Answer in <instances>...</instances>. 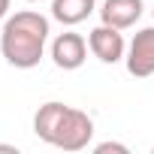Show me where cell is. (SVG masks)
I'll return each mask as SVG.
<instances>
[{
  "label": "cell",
  "instance_id": "cell-1",
  "mask_svg": "<svg viewBox=\"0 0 154 154\" xmlns=\"http://www.w3.org/2000/svg\"><path fill=\"white\" fill-rule=\"evenodd\" d=\"M48 18L39 15L36 9H21L3 21V33H0V51H3L6 63L15 69H33L48 42Z\"/></svg>",
  "mask_w": 154,
  "mask_h": 154
},
{
  "label": "cell",
  "instance_id": "cell-2",
  "mask_svg": "<svg viewBox=\"0 0 154 154\" xmlns=\"http://www.w3.org/2000/svg\"><path fill=\"white\" fill-rule=\"evenodd\" d=\"M91 139H94V118L88 112H82V109L69 106L63 121H60V127H57V133H54L51 145L60 148V151H82V148L91 145Z\"/></svg>",
  "mask_w": 154,
  "mask_h": 154
},
{
  "label": "cell",
  "instance_id": "cell-3",
  "mask_svg": "<svg viewBox=\"0 0 154 154\" xmlns=\"http://www.w3.org/2000/svg\"><path fill=\"white\" fill-rule=\"evenodd\" d=\"M88 48H91V54H94L100 63H118V60H124V54H127L124 33H121L118 27H112V24H103V21L88 33Z\"/></svg>",
  "mask_w": 154,
  "mask_h": 154
},
{
  "label": "cell",
  "instance_id": "cell-4",
  "mask_svg": "<svg viewBox=\"0 0 154 154\" xmlns=\"http://www.w3.org/2000/svg\"><path fill=\"white\" fill-rule=\"evenodd\" d=\"M124 63H127V72L136 75V79L154 75V27H142L130 39L127 54H124Z\"/></svg>",
  "mask_w": 154,
  "mask_h": 154
},
{
  "label": "cell",
  "instance_id": "cell-5",
  "mask_svg": "<svg viewBox=\"0 0 154 154\" xmlns=\"http://www.w3.org/2000/svg\"><path fill=\"white\" fill-rule=\"evenodd\" d=\"M88 57V42L82 33H57L54 42H51V60L57 69H79Z\"/></svg>",
  "mask_w": 154,
  "mask_h": 154
},
{
  "label": "cell",
  "instance_id": "cell-6",
  "mask_svg": "<svg viewBox=\"0 0 154 154\" xmlns=\"http://www.w3.org/2000/svg\"><path fill=\"white\" fill-rule=\"evenodd\" d=\"M145 12V3L142 0H103V6H100V18L103 24H112L118 30H127L133 27Z\"/></svg>",
  "mask_w": 154,
  "mask_h": 154
},
{
  "label": "cell",
  "instance_id": "cell-7",
  "mask_svg": "<svg viewBox=\"0 0 154 154\" xmlns=\"http://www.w3.org/2000/svg\"><path fill=\"white\" fill-rule=\"evenodd\" d=\"M66 109H69V106H66V103H57V100L42 103V106L36 109V115H33V133H36L45 145L54 142V133H57V127H60Z\"/></svg>",
  "mask_w": 154,
  "mask_h": 154
},
{
  "label": "cell",
  "instance_id": "cell-8",
  "mask_svg": "<svg viewBox=\"0 0 154 154\" xmlns=\"http://www.w3.org/2000/svg\"><path fill=\"white\" fill-rule=\"evenodd\" d=\"M94 9H97V0H51V18L66 27L82 24Z\"/></svg>",
  "mask_w": 154,
  "mask_h": 154
},
{
  "label": "cell",
  "instance_id": "cell-9",
  "mask_svg": "<svg viewBox=\"0 0 154 154\" xmlns=\"http://www.w3.org/2000/svg\"><path fill=\"white\" fill-rule=\"evenodd\" d=\"M94 151H97V154H109V151H118V154H127L130 148H127V145H121V142H100V145H94Z\"/></svg>",
  "mask_w": 154,
  "mask_h": 154
},
{
  "label": "cell",
  "instance_id": "cell-10",
  "mask_svg": "<svg viewBox=\"0 0 154 154\" xmlns=\"http://www.w3.org/2000/svg\"><path fill=\"white\" fill-rule=\"evenodd\" d=\"M9 3H12V0H0V21L9 18Z\"/></svg>",
  "mask_w": 154,
  "mask_h": 154
},
{
  "label": "cell",
  "instance_id": "cell-11",
  "mask_svg": "<svg viewBox=\"0 0 154 154\" xmlns=\"http://www.w3.org/2000/svg\"><path fill=\"white\" fill-rule=\"evenodd\" d=\"M0 151H9V154H18V148H15V145H0Z\"/></svg>",
  "mask_w": 154,
  "mask_h": 154
},
{
  "label": "cell",
  "instance_id": "cell-12",
  "mask_svg": "<svg viewBox=\"0 0 154 154\" xmlns=\"http://www.w3.org/2000/svg\"><path fill=\"white\" fill-rule=\"evenodd\" d=\"M27 3H42V0H27Z\"/></svg>",
  "mask_w": 154,
  "mask_h": 154
},
{
  "label": "cell",
  "instance_id": "cell-13",
  "mask_svg": "<svg viewBox=\"0 0 154 154\" xmlns=\"http://www.w3.org/2000/svg\"><path fill=\"white\" fill-rule=\"evenodd\" d=\"M151 12H154V9H151Z\"/></svg>",
  "mask_w": 154,
  "mask_h": 154
}]
</instances>
